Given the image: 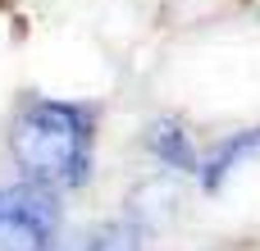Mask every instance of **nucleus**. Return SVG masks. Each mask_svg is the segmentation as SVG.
<instances>
[{"mask_svg":"<svg viewBox=\"0 0 260 251\" xmlns=\"http://www.w3.org/2000/svg\"><path fill=\"white\" fill-rule=\"evenodd\" d=\"M9 151L27 183L78 187L91 165V114L64 101H37L14 119Z\"/></svg>","mask_w":260,"mask_h":251,"instance_id":"1","label":"nucleus"},{"mask_svg":"<svg viewBox=\"0 0 260 251\" xmlns=\"http://www.w3.org/2000/svg\"><path fill=\"white\" fill-rule=\"evenodd\" d=\"M59 233V206L41 183L0 187V251H50Z\"/></svg>","mask_w":260,"mask_h":251,"instance_id":"2","label":"nucleus"},{"mask_svg":"<svg viewBox=\"0 0 260 251\" xmlns=\"http://www.w3.org/2000/svg\"><path fill=\"white\" fill-rule=\"evenodd\" d=\"M251 155H260V128L229 137V142H224V146H219V151L206 160V169H201V183L215 192V187H219V183H224V178H229V174H233L242 160H251Z\"/></svg>","mask_w":260,"mask_h":251,"instance_id":"3","label":"nucleus"},{"mask_svg":"<svg viewBox=\"0 0 260 251\" xmlns=\"http://www.w3.org/2000/svg\"><path fill=\"white\" fill-rule=\"evenodd\" d=\"M151 151L169 165V169H197V151H192V142H187V133L178 128V123H169V119H160V123H151Z\"/></svg>","mask_w":260,"mask_h":251,"instance_id":"4","label":"nucleus"},{"mask_svg":"<svg viewBox=\"0 0 260 251\" xmlns=\"http://www.w3.org/2000/svg\"><path fill=\"white\" fill-rule=\"evenodd\" d=\"M87 251H137V229L133 224H110L91 238Z\"/></svg>","mask_w":260,"mask_h":251,"instance_id":"5","label":"nucleus"}]
</instances>
